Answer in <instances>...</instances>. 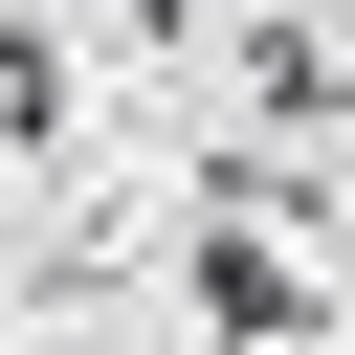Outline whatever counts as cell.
<instances>
[{
  "mask_svg": "<svg viewBox=\"0 0 355 355\" xmlns=\"http://www.w3.org/2000/svg\"><path fill=\"white\" fill-rule=\"evenodd\" d=\"M200 333H222V355H266V333H311V266L266 244V200H222V222H200Z\"/></svg>",
  "mask_w": 355,
  "mask_h": 355,
  "instance_id": "1",
  "label": "cell"
}]
</instances>
